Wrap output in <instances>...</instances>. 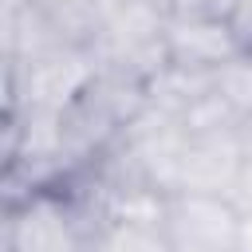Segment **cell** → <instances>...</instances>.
I'll return each mask as SVG.
<instances>
[{
  "instance_id": "obj_1",
  "label": "cell",
  "mask_w": 252,
  "mask_h": 252,
  "mask_svg": "<svg viewBox=\"0 0 252 252\" xmlns=\"http://www.w3.org/2000/svg\"><path fill=\"white\" fill-rule=\"evenodd\" d=\"M146 102H150L146 79L114 67H98L91 83L79 91V98L63 110V150L71 169L106 154L130 130V122L146 110Z\"/></svg>"
},
{
  "instance_id": "obj_2",
  "label": "cell",
  "mask_w": 252,
  "mask_h": 252,
  "mask_svg": "<svg viewBox=\"0 0 252 252\" xmlns=\"http://www.w3.org/2000/svg\"><path fill=\"white\" fill-rule=\"evenodd\" d=\"M98 228L67 185H43L4 201L0 252H91Z\"/></svg>"
},
{
  "instance_id": "obj_3",
  "label": "cell",
  "mask_w": 252,
  "mask_h": 252,
  "mask_svg": "<svg viewBox=\"0 0 252 252\" xmlns=\"http://www.w3.org/2000/svg\"><path fill=\"white\" fill-rule=\"evenodd\" d=\"M169 0H110L98 35L91 43V55L98 67H114L138 79H154L169 55H165V32H169Z\"/></svg>"
},
{
  "instance_id": "obj_4",
  "label": "cell",
  "mask_w": 252,
  "mask_h": 252,
  "mask_svg": "<svg viewBox=\"0 0 252 252\" xmlns=\"http://www.w3.org/2000/svg\"><path fill=\"white\" fill-rule=\"evenodd\" d=\"M0 63H4V110L63 114L98 71L91 47L79 43H59L35 59H0Z\"/></svg>"
},
{
  "instance_id": "obj_5",
  "label": "cell",
  "mask_w": 252,
  "mask_h": 252,
  "mask_svg": "<svg viewBox=\"0 0 252 252\" xmlns=\"http://www.w3.org/2000/svg\"><path fill=\"white\" fill-rule=\"evenodd\" d=\"M240 224H244L240 205L220 193H169L161 209V228L169 244L236 252Z\"/></svg>"
},
{
  "instance_id": "obj_6",
  "label": "cell",
  "mask_w": 252,
  "mask_h": 252,
  "mask_svg": "<svg viewBox=\"0 0 252 252\" xmlns=\"http://www.w3.org/2000/svg\"><path fill=\"white\" fill-rule=\"evenodd\" d=\"M244 165H248L244 126H232V130H189L185 154H181V173H177V193H220V197H232Z\"/></svg>"
},
{
  "instance_id": "obj_7",
  "label": "cell",
  "mask_w": 252,
  "mask_h": 252,
  "mask_svg": "<svg viewBox=\"0 0 252 252\" xmlns=\"http://www.w3.org/2000/svg\"><path fill=\"white\" fill-rule=\"evenodd\" d=\"M165 55L177 67H193V71H220L228 59L244 55L228 20H169L165 32Z\"/></svg>"
},
{
  "instance_id": "obj_8",
  "label": "cell",
  "mask_w": 252,
  "mask_h": 252,
  "mask_svg": "<svg viewBox=\"0 0 252 252\" xmlns=\"http://www.w3.org/2000/svg\"><path fill=\"white\" fill-rule=\"evenodd\" d=\"M67 43L55 24L32 0H4L0 8V59H35L51 47Z\"/></svg>"
},
{
  "instance_id": "obj_9",
  "label": "cell",
  "mask_w": 252,
  "mask_h": 252,
  "mask_svg": "<svg viewBox=\"0 0 252 252\" xmlns=\"http://www.w3.org/2000/svg\"><path fill=\"white\" fill-rule=\"evenodd\" d=\"M91 252H169L161 220L150 217H110L91 240Z\"/></svg>"
},
{
  "instance_id": "obj_10",
  "label": "cell",
  "mask_w": 252,
  "mask_h": 252,
  "mask_svg": "<svg viewBox=\"0 0 252 252\" xmlns=\"http://www.w3.org/2000/svg\"><path fill=\"white\" fill-rule=\"evenodd\" d=\"M51 24L55 32L67 39V43H79V47H91L94 35H98V24L110 8V0H32Z\"/></svg>"
},
{
  "instance_id": "obj_11",
  "label": "cell",
  "mask_w": 252,
  "mask_h": 252,
  "mask_svg": "<svg viewBox=\"0 0 252 252\" xmlns=\"http://www.w3.org/2000/svg\"><path fill=\"white\" fill-rule=\"evenodd\" d=\"M217 94L240 114V122H252V55H236L217 71Z\"/></svg>"
},
{
  "instance_id": "obj_12",
  "label": "cell",
  "mask_w": 252,
  "mask_h": 252,
  "mask_svg": "<svg viewBox=\"0 0 252 252\" xmlns=\"http://www.w3.org/2000/svg\"><path fill=\"white\" fill-rule=\"evenodd\" d=\"M240 0H169V12L181 20H228Z\"/></svg>"
},
{
  "instance_id": "obj_13",
  "label": "cell",
  "mask_w": 252,
  "mask_h": 252,
  "mask_svg": "<svg viewBox=\"0 0 252 252\" xmlns=\"http://www.w3.org/2000/svg\"><path fill=\"white\" fill-rule=\"evenodd\" d=\"M228 28H232V35H236L240 51H248V55H252V0H240V4L228 12Z\"/></svg>"
},
{
  "instance_id": "obj_14",
  "label": "cell",
  "mask_w": 252,
  "mask_h": 252,
  "mask_svg": "<svg viewBox=\"0 0 252 252\" xmlns=\"http://www.w3.org/2000/svg\"><path fill=\"white\" fill-rule=\"evenodd\" d=\"M232 201L240 205V213H252V161L244 165V173H240V181L232 189Z\"/></svg>"
},
{
  "instance_id": "obj_15",
  "label": "cell",
  "mask_w": 252,
  "mask_h": 252,
  "mask_svg": "<svg viewBox=\"0 0 252 252\" xmlns=\"http://www.w3.org/2000/svg\"><path fill=\"white\" fill-rule=\"evenodd\" d=\"M236 252H252V213H244V224H240V244Z\"/></svg>"
},
{
  "instance_id": "obj_16",
  "label": "cell",
  "mask_w": 252,
  "mask_h": 252,
  "mask_svg": "<svg viewBox=\"0 0 252 252\" xmlns=\"http://www.w3.org/2000/svg\"><path fill=\"white\" fill-rule=\"evenodd\" d=\"M169 252H217V248H193V244H169Z\"/></svg>"
}]
</instances>
